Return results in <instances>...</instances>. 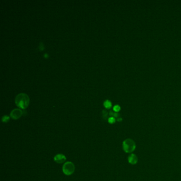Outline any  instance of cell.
Returning a JSON list of instances; mask_svg holds the SVG:
<instances>
[{"mask_svg":"<svg viewBox=\"0 0 181 181\" xmlns=\"http://www.w3.org/2000/svg\"><path fill=\"white\" fill-rule=\"evenodd\" d=\"M29 98L27 94L25 93H20L18 94L15 99L16 105L20 108L25 109L29 104Z\"/></svg>","mask_w":181,"mask_h":181,"instance_id":"6da1fadb","label":"cell"},{"mask_svg":"<svg viewBox=\"0 0 181 181\" xmlns=\"http://www.w3.org/2000/svg\"><path fill=\"white\" fill-rule=\"evenodd\" d=\"M122 147L124 152L130 154L136 150V144L134 141L131 139H126L123 142Z\"/></svg>","mask_w":181,"mask_h":181,"instance_id":"7a4b0ae2","label":"cell"},{"mask_svg":"<svg viewBox=\"0 0 181 181\" xmlns=\"http://www.w3.org/2000/svg\"><path fill=\"white\" fill-rule=\"evenodd\" d=\"M75 170V166L73 162H68L64 164L62 170L64 174L66 175H71L74 173Z\"/></svg>","mask_w":181,"mask_h":181,"instance_id":"3957f363","label":"cell"},{"mask_svg":"<svg viewBox=\"0 0 181 181\" xmlns=\"http://www.w3.org/2000/svg\"><path fill=\"white\" fill-rule=\"evenodd\" d=\"M23 113V111L21 110L15 108V110H12L10 113V116L14 120H17L22 116Z\"/></svg>","mask_w":181,"mask_h":181,"instance_id":"277c9868","label":"cell"},{"mask_svg":"<svg viewBox=\"0 0 181 181\" xmlns=\"http://www.w3.org/2000/svg\"><path fill=\"white\" fill-rule=\"evenodd\" d=\"M66 157L63 154H57L54 157V160L57 164H62L65 162Z\"/></svg>","mask_w":181,"mask_h":181,"instance_id":"5b68a950","label":"cell"},{"mask_svg":"<svg viewBox=\"0 0 181 181\" xmlns=\"http://www.w3.org/2000/svg\"><path fill=\"white\" fill-rule=\"evenodd\" d=\"M128 160L129 164L131 165H136L138 162V158L136 154H131L128 156Z\"/></svg>","mask_w":181,"mask_h":181,"instance_id":"8992f818","label":"cell"},{"mask_svg":"<svg viewBox=\"0 0 181 181\" xmlns=\"http://www.w3.org/2000/svg\"><path fill=\"white\" fill-rule=\"evenodd\" d=\"M104 105L106 108H110L112 106V103L109 100H106L104 102Z\"/></svg>","mask_w":181,"mask_h":181,"instance_id":"52a82bcc","label":"cell"},{"mask_svg":"<svg viewBox=\"0 0 181 181\" xmlns=\"http://www.w3.org/2000/svg\"><path fill=\"white\" fill-rule=\"evenodd\" d=\"M10 120V117H9L7 115H5L3 116L2 118V121L3 122H7Z\"/></svg>","mask_w":181,"mask_h":181,"instance_id":"ba28073f","label":"cell"},{"mask_svg":"<svg viewBox=\"0 0 181 181\" xmlns=\"http://www.w3.org/2000/svg\"><path fill=\"white\" fill-rule=\"evenodd\" d=\"M121 110V107L118 105H116L114 106L113 107V110L115 112H118Z\"/></svg>","mask_w":181,"mask_h":181,"instance_id":"9c48e42d","label":"cell"},{"mask_svg":"<svg viewBox=\"0 0 181 181\" xmlns=\"http://www.w3.org/2000/svg\"><path fill=\"white\" fill-rule=\"evenodd\" d=\"M108 122H109L110 123V124H113V123H114L115 122L116 120H115V117L112 116V117H110V118L108 119Z\"/></svg>","mask_w":181,"mask_h":181,"instance_id":"30bf717a","label":"cell"},{"mask_svg":"<svg viewBox=\"0 0 181 181\" xmlns=\"http://www.w3.org/2000/svg\"><path fill=\"white\" fill-rule=\"evenodd\" d=\"M110 115L111 116H113V117H118V115L119 114L117 113L116 112H113L112 111H110Z\"/></svg>","mask_w":181,"mask_h":181,"instance_id":"8fae6325","label":"cell"},{"mask_svg":"<svg viewBox=\"0 0 181 181\" xmlns=\"http://www.w3.org/2000/svg\"><path fill=\"white\" fill-rule=\"evenodd\" d=\"M102 113V117L104 119H106L107 117V112L105 110H103Z\"/></svg>","mask_w":181,"mask_h":181,"instance_id":"7c38bea8","label":"cell"},{"mask_svg":"<svg viewBox=\"0 0 181 181\" xmlns=\"http://www.w3.org/2000/svg\"><path fill=\"white\" fill-rule=\"evenodd\" d=\"M121 121H122V118H119L117 119V121H118V122L120 121V122Z\"/></svg>","mask_w":181,"mask_h":181,"instance_id":"4fadbf2b","label":"cell"}]
</instances>
